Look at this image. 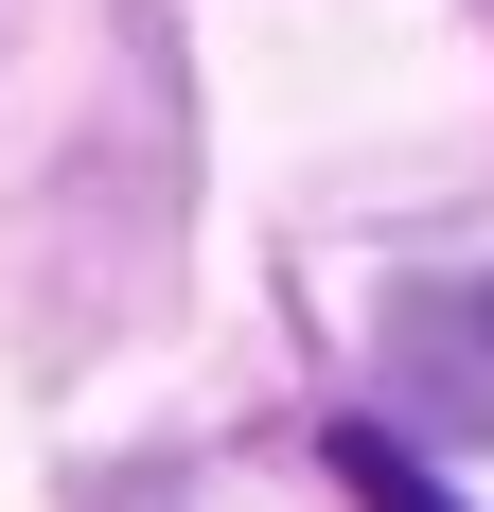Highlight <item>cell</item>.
Wrapping results in <instances>:
<instances>
[{
	"mask_svg": "<svg viewBox=\"0 0 494 512\" xmlns=\"http://www.w3.org/2000/svg\"><path fill=\"white\" fill-rule=\"evenodd\" d=\"M389 389H406V424L494 442V283H406L389 301Z\"/></svg>",
	"mask_w": 494,
	"mask_h": 512,
	"instance_id": "1",
	"label": "cell"
},
{
	"mask_svg": "<svg viewBox=\"0 0 494 512\" xmlns=\"http://www.w3.org/2000/svg\"><path fill=\"white\" fill-rule=\"evenodd\" d=\"M336 477H353L371 512H442V477L406 460V442H371V424H336Z\"/></svg>",
	"mask_w": 494,
	"mask_h": 512,
	"instance_id": "2",
	"label": "cell"
}]
</instances>
